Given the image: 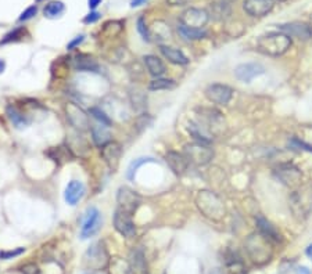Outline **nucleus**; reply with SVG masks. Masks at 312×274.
I'll use <instances>...</instances> for the list:
<instances>
[{
	"instance_id": "nucleus-1",
	"label": "nucleus",
	"mask_w": 312,
	"mask_h": 274,
	"mask_svg": "<svg viewBox=\"0 0 312 274\" xmlns=\"http://www.w3.org/2000/svg\"><path fill=\"white\" fill-rule=\"evenodd\" d=\"M291 46V38L283 32H271L260 36L257 40V47L261 53L271 57H279L287 52Z\"/></svg>"
},
{
	"instance_id": "nucleus-2",
	"label": "nucleus",
	"mask_w": 312,
	"mask_h": 274,
	"mask_svg": "<svg viewBox=\"0 0 312 274\" xmlns=\"http://www.w3.org/2000/svg\"><path fill=\"white\" fill-rule=\"evenodd\" d=\"M196 204L198 211L211 220L218 222L225 216L226 209L224 202L221 201L218 195L211 193V191H207V190L198 191V194L196 197Z\"/></svg>"
},
{
	"instance_id": "nucleus-3",
	"label": "nucleus",
	"mask_w": 312,
	"mask_h": 274,
	"mask_svg": "<svg viewBox=\"0 0 312 274\" xmlns=\"http://www.w3.org/2000/svg\"><path fill=\"white\" fill-rule=\"evenodd\" d=\"M246 249L249 252L251 260L257 264H265L271 260L273 255L272 241L268 240L261 233L251 234L246 241Z\"/></svg>"
},
{
	"instance_id": "nucleus-4",
	"label": "nucleus",
	"mask_w": 312,
	"mask_h": 274,
	"mask_svg": "<svg viewBox=\"0 0 312 274\" xmlns=\"http://www.w3.org/2000/svg\"><path fill=\"white\" fill-rule=\"evenodd\" d=\"M83 264L90 270H103L110 264V255L103 241H96L83 255Z\"/></svg>"
},
{
	"instance_id": "nucleus-5",
	"label": "nucleus",
	"mask_w": 312,
	"mask_h": 274,
	"mask_svg": "<svg viewBox=\"0 0 312 274\" xmlns=\"http://www.w3.org/2000/svg\"><path fill=\"white\" fill-rule=\"evenodd\" d=\"M290 208L295 216L306 217L312 212V184L302 186L290 197Z\"/></svg>"
},
{
	"instance_id": "nucleus-6",
	"label": "nucleus",
	"mask_w": 312,
	"mask_h": 274,
	"mask_svg": "<svg viewBox=\"0 0 312 274\" xmlns=\"http://www.w3.org/2000/svg\"><path fill=\"white\" fill-rule=\"evenodd\" d=\"M183 154L189 161V164H193L196 166H204L210 164L211 160L214 158V150L207 144L191 143L186 144Z\"/></svg>"
},
{
	"instance_id": "nucleus-7",
	"label": "nucleus",
	"mask_w": 312,
	"mask_h": 274,
	"mask_svg": "<svg viewBox=\"0 0 312 274\" xmlns=\"http://www.w3.org/2000/svg\"><path fill=\"white\" fill-rule=\"evenodd\" d=\"M117 204H118V209L133 215L142 204V198L136 191H133L127 186H122L117 191Z\"/></svg>"
},
{
	"instance_id": "nucleus-8",
	"label": "nucleus",
	"mask_w": 312,
	"mask_h": 274,
	"mask_svg": "<svg viewBox=\"0 0 312 274\" xmlns=\"http://www.w3.org/2000/svg\"><path fill=\"white\" fill-rule=\"evenodd\" d=\"M101 224H103V217L100 215L97 208H94V206L87 208L81 227L82 240H86V238H90L94 234H97Z\"/></svg>"
},
{
	"instance_id": "nucleus-9",
	"label": "nucleus",
	"mask_w": 312,
	"mask_h": 274,
	"mask_svg": "<svg viewBox=\"0 0 312 274\" xmlns=\"http://www.w3.org/2000/svg\"><path fill=\"white\" fill-rule=\"evenodd\" d=\"M210 21V14L204 9H197V7H190L180 14L179 23L185 27L190 28L202 29L207 23Z\"/></svg>"
},
{
	"instance_id": "nucleus-10",
	"label": "nucleus",
	"mask_w": 312,
	"mask_h": 274,
	"mask_svg": "<svg viewBox=\"0 0 312 274\" xmlns=\"http://www.w3.org/2000/svg\"><path fill=\"white\" fill-rule=\"evenodd\" d=\"M65 114L67 119L71 125L78 130H87L90 127V119L89 115L75 103H67L65 105Z\"/></svg>"
},
{
	"instance_id": "nucleus-11",
	"label": "nucleus",
	"mask_w": 312,
	"mask_h": 274,
	"mask_svg": "<svg viewBox=\"0 0 312 274\" xmlns=\"http://www.w3.org/2000/svg\"><path fill=\"white\" fill-rule=\"evenodd\" d=\"M114 227L116 230L125 238H132L136 235V226L132 220V215H129L127 212L121 211L117 208L114 212Z\"/></svg>"
},
{
	"instance_id": "nucleus-12",
	"label": "nucleus",
	"mask_w": 312,
	"mask_h": 274,
	"mask_svg": "<svg viewBox=\"0 0 312 274\" xmlns=\"http://www.w3.org/2000/svg\"><path fill=\"white\" fill-rule=\"evenodd\" d=\"M232 96H233L232 87L224 83H211L205 89V97L211 103L218 104V105H226L231 101Z\"/></svg>"
},
{
	"instance_id": "nucleus-13",
	"label": "nucleus",
	"mask_w": 312,
	"mask_h": 274,
	"mask_svg": "<svg viewBox=\"0 0 312 274\" xmlns=\"http://www.w3.org/2000/svg\"><path fill=\"white\" fill-rule=\"evenodd\" d=\"M100 150H101V158L106 162V165L110 168L111 172H117L122 157L121 144L117 142H110Z\"/></svg>"
},
{
	"instance_id": "nucleus-14",
	"label": "nucleus",
	"mask_w": 312,
	"mask_h": 274,
	"mask_svg": "<svg viewBox=\"0 0 312 274\" xmlns=\"http://www.w3.org/2000/svg\"><path fill=\"white\" fill-rule=\"evenodd\" d=\"M72 68L79 71V72H89V74H100V64L97 63V60L86 54V53H79L72 57Z\"/></svg>"
},
{
	"instance_id": "nucleus-15",
	"label": "nucleus",
	"mask_w": 312,
	"mask_h": 274,
	"mask_svg": "<svg viewBox=\"0 0 312 274\" xmlns=\"http://www.w3.org/2000/svg\"><path fill=\"white\" fill-rule=\"evenodd\" d=\"M265 72V68L258 63H246L240 64L235 68V76L237 79L242 80V82H246V83H250L251 80L260 76Z\"/></svg>"
},
{
	"instance_id": "nucleus-16",
	"label": "nucleus",
	"mask_w": 312,
	"mask_h": 274,
	"mask_svg": "<svg viewBox=\"0 0 312 274\" xmlns=\"http://www.w3.org/2000/svg\"><path fill=\"white\" fill-rule=\"evenodd\" d=\"M243 9L251 17H265L273 9L272 0H244Z\"/></svg>"
},
{
	"instance_id": "nucleus-17",
	"label": "nucleus",
	"mask_w": 312,
	"mask_h": 274,
	"mask_svg": "<svg viewBox=\"0 0 312 274\" xmlns=\"http://www.w3.org/2000/svg\"><path fill=\"white\" fill-rule=\"evenodd\" d=\"M275 175L283 184L291 186V187L298 186L301 182V172L294 165H290V164L277 166Z\"/></svg>"
},
{
	"instance_id": "nucleus-18",
	"label": "nucleus",
	"mask_w": 312,
	"mask_h": 274,
	"mask_svg": "<svg viewBox=\"0 0 312 274\" xmlns=\"http://www.w3.org/2000/svg\"><path fill=\"white\" fill-rule=\"evenodd\" d=\"M277 28L280 29L283 34L289 35L290 38H297L300 40H309L312 38V28L309 25L302 23H290L279 25Z\"/></svg>"
},
{
	"instance_id": "nucleus-19",
	"label": "nucleus",
	"mask_w": 312,
	"mask_h": 274,
	"mask_svg": "<svg viewBox=\"0 0 312 274\" xmlns=\"http://www.w3.org/2000/svg\"><path fill=\"white\" fill-rule=\"evenodd\" d=\"M85 195V186L79 180H71L64 191V200L71 206H75Z\"/></svg>"
},
{
	"instance_id": "nucleus-20",
	"label": "nucleus",
	"mask_w": 312,
	"mask_h": 274,
	"mask_svg": "<svg viewBox=\"0 0 312 274\" xmlns=\"http://www.w3.org/2000/svg\"><path fill=\"white\" fill-rule=\"evenodd\" d=\"M165 161L175 175H183L187 171L189 161L185 157V154H179L176 151H168L165 155Z\"/></svg>"
},
{
	"instance_id": "nucleus-21",
	"label": "nucleus",
	"mask_w": 312,
	"mask_h": 274,
	"mask_svg": "<svg viewBox=\"0 0 312 274\" xmlns=\"http://www.w3.org/2000/svg\"><path fill=\"white\" fill-rule=\"evenodd\" d=\"M129 266L133 274H147V264H146L145 252L142 248H133L129 253Z\"/></svg>"
},
{
	"instance_id": "nucleus-22",
	"label": "nucleus",
	"mask_w": 312,
	"mask_h": 274,
	"mask_svg": "<svg viewBox=\"0 0 312 274\" xmlns=\"http://www.w3.org/2000/svg\"><path fill=\"white\" fill-rule=\"evenodd\" d=\"M187 131L190 133V136L196 140V143L207 144L210 146L213 142V137L210 134V130L200 122H190L187 126Z\"/></svg>"
},
{
	"instance_id": "nucleus-23",
	"label": "nucleus",
	"mask_w": 312,
	"mask_h": 274,
	"mask_svg": "<svg viewBox=\"0 0 312 274\" xmlns=\"http://www.w3.org/2000/svg\"><path fill=\"white\" fill-rule=\"evenodd\" d=\"M255 222H257V227L260 230L261 234L265 235L268 240H271L272 242H280L282 241L280 233L277 231L276 227L269 220H266L265 217L258 216L255 219Z\"/></svg>"
},
{
	"instance_id": "nucleus-24",
	"label": "nucleus",
	"mask_w": 312,
	"mask_h": 274,
	"mask_svg": "<svg viewBox=\"0 0 312 274\" xmlns=\"http://www.w3.org/2000/svg\"><path fill=\"white\" fill-rule=\"evenodd\" d=\"M90 131H92V140L94 146L97 147H104L106 144H109L111 140V133L109 130V126L101 125V123H96V125L90 126Z\"/></svg>"
},
{
	"instance_id": "nucleus-25",
	"label": "nucleus",
	"mask_w": 312,
	"mask_h": 274,
	"mask_svg": "<svg viewBox=\"0 0 312 274\" xmlns=\"http://www.w3.org/2000/svg\"><path fill=\"white\" fill-rule=\"evenodd\" d=\"M143 63H145V67L149 71V74L154 78H161L162 75L165 74V64L162 63V60L157 56H153V54H147L143 57Z\"/></svg>"
},
{
	"instance_id": "nucleus-26",
	"label": "nucleus",
	"mask_w": 312,
	"mask_h": 274,
	"mask_svg": "<svg viewBox=\"0 0 312 274\" xmlns=\"http://www.w3.org/2000/svg\"><path fill=\"white\" fill-rule=\"evenodd\" d=\"M6 112L9 119L12 120V123L17 129H24V127L31 125V118L27 114H24L23 111L17 108L16 105H7Z\"/></svg>"
},
{
	"instance_id": "nucleus-27",
	"label": "nucleus",
	"mask_w": 312,
	"mask_h": 274,
	"mask_svg": "<svg viewBox=\"0 0 312 274\" xmlns=\"http://www.w3.org/2000/svg\"><path fill=\"white\" fill-rule=\"evenodd\" d=\"M160 52L164 57L167 58L169 63L176 64V65H186L189 64V58L186 57L183 52H180L179 49H175L172 46H160Z\"/></svg>"
},
{
	"instance_id": "nucleus-28",
	"label": "nucleus",
	"mask_w": 312,
	"mask_h": 274,
	"mask_svg": "<svg viewBox=\"0 0 312 274\" xmlns=\"http://www.w3.org/2000/svg\"><path fill=\"white\" fill-rule=\"evenodd\" d=\"M129 101H131V105L136 112H143L146 107H147L146 93L139 87H131L129 89Z\"/></svg>"
},
{
	"instance_id": "nucleus-29",
	"label": "nucleus",
	"mask_w": 312,
	"mask_h": 274,
	"mask_svg": "<svg viewBox=\"0 0 312 274\" xmlns=\"http://www.w3.org/2000/svg\"><path fill=\"white\" fill-rule=\"evenodd\" d=\"M151 38H154L158 42H164V40H168L172 38L171 35V29H169V25L164 21H154L153 27L150 28Z\"/></svg>"
},
{
	"instance_id": "nucleus-30",
	"label": "nucleus",
	"mask_w": 312,
	"mask_h": 274,
	"mask_svg": "<svg viewBox=\"0 0 312 274\" xmlns=\"http://www.w3.org/2000/svg\"><path fill=\"white\" fill-rule=\"evenodd\" d=\"M27 36H29L28 29L25 28V27H17V28H14L13 31H10V32H7V34L0 39V46L10 45V43H17V42L24 40V38H27Z\"/></svg>"
},
{
	"instance_id": "nucleus-31",
	"label": "nucleus",
	"mask_w": 312,
	"mask_h": 274,
	"mask_svg": "<svg viewBox=\"0 0 312 274\" xmlns=\"http://www.w3.org/2000/svg\"><path fill=\"white\" fill-rule=\"evenodd\" d=\"M178 32L179 35L183 38L185 40H190V42H194V40H201L207 36V31L202 29H197V28H190V27H185L179 24L178 27Z\"/></svg>"
},
{
	"instance_id": "nucleus-32",
	"label": "nucleus",
	"mask_w": 312,
	"mask_h": 274,
	"mask_svg": "<svg viewBox=\"0 0 312 274\" xmlns=\"http://www.w3.org/2000/svg\"><path fill=\"white\" fill-rule=\"evenodd\" d=\"M210 17L213 16L215 20H225L231 16V7H229V3H225V2H214L210 5Z\"/></svg>"
},
{
	"instance_id": "nucleus-33",
	"label": "nucleus",
	"mask_w": 312,
	"mask_h": 274,
	"mask_svg": "<svg viewBox=\"0 0 312 274\" xmlns=\"http://www.w3.org/2000/svg\"><path fill=\"white\" fill-rule=\"evenodd\" d=\"M65 12V5H64L61 0H54V2H50L47 3L45 9H43V14L45 17L50 18V20H54V18L61 17Z\"/></svg>"
},
{
	"instance_id": "nucleus-34",
	"label": "nucleus",
	"mask_w": 312,
	"mask_h": 274,
	"mask_svg": "<svg viewBox=\"0 0 312 274\" xmlns=\"http://www.w3.org/2000/svg\"><path fill=\"white\" fill-rule=\"evenodd\" d=\"M176 87V82L172 79H165V78H156L149 82V90L160 91V90H171Z\"/></svg>"
},
{
	"instance_id": "nucleus-35",
	"label": "nucleus",
	"mask_w": 312,
	"mask_h": 274,
	"mask_svg": "<svg viewBox=\"0 0 312 274\" xmlns=\"http://www.w3.org/2000/svg\"><path fill=\"white\" fill-rule=\"evenodd\" d=\"M124 31V23L122 21H109L103 25L101 34L106 38H116Z\"/></svg>"
},
{
	"instance_id": "nucleus-36",
	"label": "nucleus",
	"mask_w": 312,
	"mask_h": 274,
	"mask_svg": "<svg viewBox=\"0 0 312 274\" xmlns=\"http://www.w3.org/2000/svg\"><path fill=\"white\" fill-rule=\"evenodd\" d=\"M149 162H156V160L151 158V157H142V158H136L135 161H132V162L129 164V166H128L127 171L128 180H135V175H136V172H138L139 168L142 165H145V164H149Z\"/></svg>"
},
{
	"instance_id": "nucleus-37",
	"label": "nucleus",
	"mask_w": 312,
	"mask_h": 274,
	"mask_svg": "<svg viewBox=\"0 0 312 274\" xmlns=\"http://www.w3.org/2000/svg\"><path fill=\"white\" fill-rule=\"evenodd\" d=\"M226 266H228V274H246L247 273V268L244 266V263L239 259L235 257L233 255L229 256V259L226 260Z\"/></svg>"
},
{
	"instance_id": "nucleus-38",
	"label": "nucleus",
	"mask_w": 312,
	"mask_h": 274,
	"mask_svg": "<svg viewBox=\"0 0 312 274\" xmlns=\"http://www.w3.org/2000/svg\"><path fill=\"white\" fill-rule=\"evenodd\" d=\"M110 274H133V271L129 266V262H125L122 259H114L110 263Z\"/></svg>"
},
{
	"instance_id": "nucleus-39",
	"label": "nucleus",
	"mask_w": 312,
	"mask_h": 274,
	"mask_svg": "<svg viewBox=\"0 0 312 274\" xmlns=\"http://www.w3.org/2000/svg\"><path fill=\"white\" fill-rule=\"evenodd\" d=\"M89 115H92V118L97 120L98 123L106 126L111 125V118L110 115L107 114L104 109H101L100 107H90L89 108Z\"/></svg>"
},
{
	"instance_id": "nucleus-40",
	"label": "nucleus",
	"mask_w": 312,
	"mask_h": 274,
	"mask_svg": "<svg viewBox=\"0 0 312 274\" xmlns=\"http://www.w3.org/2000/svg\"><path fill=\"white\" fill-rule=\"evenodd\" d=\"M136 28H138V32L142 36V39L146 40V42H151V34L150 28L146 25V21L143 17L138 18V23H136Z\"/></svg>"
},
{
	"instance_id": "nucleus-41",
	"label": "nucleus",
	"mask_w": 312,
	"mask_h": 274,
	"mask_svg": "<svg viewBox=\"0 0 312 274\" xmlns=\"http://www.w3.org/2000/svg\"><path fill=\"white\" fill-rule=\"evenodd\" d=\"M24 252H25V248H23V246H18V248H14V249H9V251H0V259L9 260V259L23 255Z\"/></svg>"
},
{
	"instance_id": "nucleus-42",
	"label": "nucleus",
	"mask_w": 312,
	"mask_h": 274,
	"mask_svg": "<svg viewBox=\"0 0 312 274\" xmlns=\"http://www.w3.org/2000/svg\"><path fill=\"white\" fill-rule=\"evenodd\" d=\"M38 14V6L34 5V6H29L28 9H25L23 13H21V16L18 17V21L20 23H27L29 20H32Z\"/></svg>"
},
{
	"instance_id": "nucleus-43",
	"label": "nucleus",
	"mask_w": 312,
	"mask_h": 274,
	"mask_svg": "<svg viewBox=\"0 0 312 274\" xmlns=\"http://www.w3.org/2000/svg\"><path fill=\"white\" fill-rule=\"evenodd\" d=\"M150 122H151V118L147 114H140L136 118V120H135V129L138 131H142L143 129H145L146 126L147 125H150Z\"/></svg>"
},
{
	"instance_id": "nucleus-44",
	"label": "nucleus",
	"mask_w": 312,
	"mask_h": 274,
	"mask_svg": "<svg viewBox=\"0 0 312 274\" xmlns=\"http://www.w3.org/2000/svg\"><path fill=\"white\" fill-rule=\"evenodd\" d=\"M100 17H101V14L97 12H90L87 16H85V18L82 20L83 21V24H94V23H97L98 20H100Z\"/></svg>"
},
{
	"instance_id": "nucleus-45",
	"label": "nucleus",
	"mask_w": 312,
	"mask_h": 274,
	"mask_svg": "<svg viewBox=\"0 0 312 274\" xmlns=\"http://www.w3.org/2000/svg\"><path fill=\"white\" fill-rule=\"evenodd\" d=\"M83 40H85V35H78V36H75V38L67 45V50H74V49H76Z\"/></svg>"
},
{
	"instance_id": "nucleus-46",
	"label": "nucleus",
	"mask_w": 312,
	"mask_h": 274,
	"mask_svg": "<svg viewBox=\"0 0 312 274\" xmlns=\"http://www.w3.org/2000/svg\"><path fill=\"white\" fill-rule=\"evenodd\" d=\"M23 273L24 274H39V267L35 264V263H28V264H25L23 267Z\"/></svg>"
},
{
	"instance_id": "nucleus-47",
	"label": "nucleus",
	"mask_w": 312,
	"mask_h": 274,
	"mask_svg": "<svg viewBox=\"0 0 312 274\" xmlns=\"http://www.w3.org/2000/svg\"><path fill=\"white\" fill-rule=\"evenodd\" d=\"M167 3L169 6L178 7V6H185L189 3V0H167Z\"/></svg>"
},
{
	"instance_id": "nucleus-48",
	"label": "nucleus",
	"mask_w": 312,
	"mask_h": 274,
	"mask_svg": "<svg viewBox=\"0 0 312 274\" xmlns=\"http://www.w3.org/2000/svg\"><path fill=\"white\" fill-rule=\"evenodd\" d=\"M101 2H103V0H87V6H89V9L93 12V10H96V9L101 5Z\"/></svg>"
},
{
	"instance_id": "nucleus-49",
	"label": "nucleus",
	"mask_w": 312,
	"mask_h": 274,
	"mask_svg": "<svg viewBox=\"0 0 312 274\" xmlns=\"http://www.w3.org/2000/svg\"><path fill=\"white\" fill-rule=\"evenodd\" d=\"M149 0H131V7L132 9H136V7H140V6H143V5H146Z\"/></svg>"
},
{
	"instance_id": "nucleus-50",
	"label": "nucleus",
	"mask_w": 312,
	"mask_h": 274,
	"mask_svg": "<svg viewBox=\"0 0 312 274\" xmlns=\"http://www.w3.org/2000/svg\"><path fill=\"white\" fill-rule=\"evenodd\" d=\"M297 274H311V273H309V270L306 267H298L297 268Z\"/></svg>"
},
{
	"instance_id": "nucleus-51",
	"label": "nucleus",
	"mask_w": 312,
	"mask_h": 274,
	"mask_svg": "<svg viewBox=\"0 0 312 274\" xmlns=\"http://www.w3.org/2000/svg\"><path fill=\"white\" fill-rule=\"evenodd\" d=\"M5 69H6V63H5V60H2V58H0V74H3V72H5Z\"/></svg>"
},
{
	"instance_id": "nucleus-52",
	"label": "nucleus",
	"mask_w": 312,
	"mask_h": 274,
	"mask_svg": "<svg viewBox=\"0 0 312 274\" xmlns=\"http://www.w3.org/2000/svg\"><path fill=\"white\" fill-rule=\"evenodd\" d=\"M306 255L312 259V244L306 248Z\"/></svg>"
},
{
	"instance_id": "nucleus-53",
	"label": "nucleus",
	"mask_w": 312,
	"mask_h": 274,
	"mask_svg": "<svg viewBox=\"0 0 312 274\" xmlns=\"http://www.w3.org/2000/svg\"><path fill=\"white\" fill-rule=\"evenodd\" d=\"M222 2H225V3H233L235 0H222Z\"/></svg>"
},
{
	"instance_id": "nucleus-54",
	"label": "nucleus",
	"mask_w": 312,
	"mask_h": 274,
	"mask_svg": "<svg viewBox=\"0 0 312 274\" xmlns=\"http://www.w3.org/2000/svg\"><path fill=\"white\" fill-rule=\"evenodd\" d=\"M85 274H103V273H96V271H90V273H85Z\"/></svg>"
},
{
	"instance_id": "nucleus-55",
	"label": "nucleus",
	"mask_w": 312,
	"mask_h": 274,
	"mask_svg": "<svg viewBox=\"0 0 312 274\" xmlns=\"http://www.w3.org/2000/svg\"><path fill=\"white\" fill-rule=\"evenodd\" d=\"M213 274H221V271H218V270H215V271Z\"/></svg>"
},
{
	"instance_id": "nucleus-56",
	"label": "nucleus",
	"mask_w": 312,
	"mask_h": 274,
	"mask_svg": "<svg viewBox=\"0 0 312 274\" xmlns=\"http://www.w3.org/2000/svg\"><path fill=\"white\" fill-rule=\"evenodd\" d=\"M41 2H45V0H36V3H41Z\"/></svg>"
},
{
	"instance_id": "nucleus-57",
	"label": "nucleus",
	"mask_w": 312,
	"mask_h": 274,
	"mask_svg": "<svg viewBox=\"0 0 312 274\" xmlns=\"http://www.w3.org/2000/svg\"><path fill=\"white\" fill-rule=\"evenodd\" d=\"M311 28H312V16H311Z\"/></svg>"
},
{
	"instance_id": "nucleus-58",
	"label": "nucleus",
	"mask_w": 312,
	"mask_h": 274,
	"mask_svg": "<svg viewBox=\"0 0 312 274\" xmlns=\"http://www.w3.org/2000/svg\"><path fill=\"white\" fill-rule=\"evenodd\" d=\"M280 2H284V0H280Z\"/></svg>"
}]
</instances>
